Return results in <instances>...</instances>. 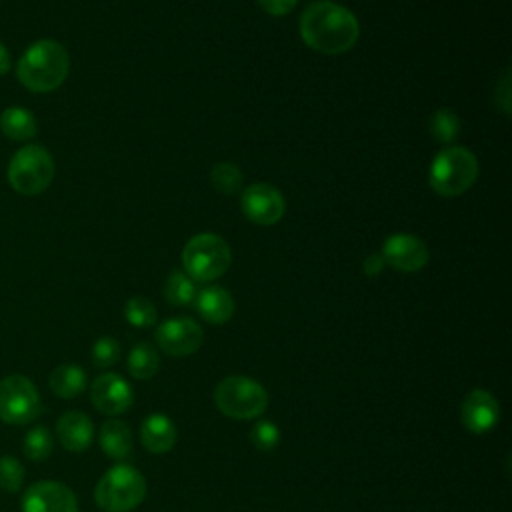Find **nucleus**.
I'll return each instance as SVG.
<instances>
[{"mask_svg":"<svg viewBox=\"0 0 512 512\" xmlns=\"http://www.w3.org/2000/svg\"><path fill=\"white\" fill-rule=\"evenodd\" d=\"M360 34L356 16L336 2H316L300 16V36L316 52L342 54L350 50Z\"/></svg>","mask_w":512,"mask_h":512,"instance_id":"nucleus-1","label":"nucleus"},{"mask_svg":"<svg viewBox=\"0 0 512 512\" xmlns=\"http://www.w3.org/2000/svg\"><path fill=\"white\" fill-rule=\"evenodd\" d=\"M70 58L66 48L50 38L30 44L16 64L18 80L32 92H52L68 76Z\"/></svg>","mask_w":512,"mask_h":512,"instance_id":"nucleus-2","label":"nucleus"},{"mask_svg":"<svg viewBox=\"0 0 512 512\" xmlns=\"http://www.w3.org/2000/svg\"><path fill=\"white\" fill-rule=\"evenodd\" d=\"M146 498V480L130 464H116L104 472L94 488V500L104 512H130Z\"/></svg>","mask_w":512,"mask_h":512,"instance_id":"nucleus-3","label":"nucleus"},{"mask_svg":"<svg viewBox=\"0 0 512 512\" xmlns=\"http://www.w3.org/2000/svg\"><path fill=\"white\" fill-rule=\"evenodd\" d=\"M478 178L476 156L462 146H448L430 164V186L440 196H458Z\"/></svg>","mask_w":512,"mask_h":512,"instance_id":"nucleus-4","label":"nucleus"},{"mask_svg":"<svg viewBox=\"0 0 512 512\" xmlns=\"http://www.w3.org/2000/svg\"><path fill=\"white\" fill-rule=\"evenodd\" d=\"M232 262L228 242L212 232L192 236L182 250L184 272L196 282H210L220 278Z\"/></svg>","mask_w":512,"mask_h":512,"instance_id":"nucleus-5","label":"nucleus"},{"mask_svg":"<svg viewBox=\"0 0 512 512\" xmlns=\"http://www.w3.org/2000/svg\"><path fill=\"white\" fill-rule=\"evenodd\" d=\"M216 408L234 420H252L268 408V394L248 376H226L214 390Z\"/></svg>","mask_w":512,"mask_h":512,"instance_id":"nucleus-6","label":"nucleus"},{"mask_svg":"<svg viewBox=\"0 0 512 512\" xmlns=\"http://www.w3.org/2000/svg\"><path fill=\"white\" fill-rule=\"evenodd\" d=\"M54 160L44 146L28 144L14 152L8 164L10 186L24 196H34L44 192L54 178Z\"/></svg>","mask_w":512,"mask_h":512,"instance_id":"nucleus-7","label":"nucleus"},{"mask_svg":"<svg viewBox=\"0 0 512 512\" xmlns=\"http://www.w3.org/2000/svg\"><path fill=\"white\" fill-rule=\"evenodd\" d=\"M42 410L40 394L34 382L22 374H10L0 380V420L8 424H28Z\"/></svg>","mask_w":512,"mask_h":512,"instance_id":"nucleus-8","label":"nucleus"},{"mask_svg":"<svg viewBox=\"0 0 512 512\" xmlns=\"http://www.w3.org/2000/svg\"><path fill=\"white\" fill-rule=\"evenodd\" d=\"M240 208L248 220H252L260 226H270V224H276L284 216L286 202H284V196L280 194V190H276L274 186H270L266 182H258V184H250L242 190Z\"/></svg>","mask_w":512,"mask_h":512,"instance_id":"nucleus-9","label":"nucleus"},{"mask_svg":"<svg viewBox=\"0 0 512 512\" xmlns=\"http://www.w3.org/2000/svg\"><path fill=\"white\" fill-rule=\"evenodd\" d=\"M156 344L170 356H190L204 342V330L192 318H168L156 328Z\"/></svg>","mask_w":512,"mask_h":512,"instance_id":"nucleus-10","label":"nucleus"},{"mask_svg":"<svg viewBox=\"0 0 512 512\" xmlns=\"http://www.w3.org/2000/svg\"><path fill=\"white\" fill-rule=\"evenodd\" d=\"M22 512H78L76 494L62 482L40 480L26 488Z\"/></svg>","mask_w":512,"mask_h":512,"instance_id":"nucleus-11","label":"nucleus"},{"mask_svg":"<svg viewBox=\"0 0 512 512\" xmlns=\"http://www.w3.org/2000/svg\"><path fill=\"white\" fill-rule=\"evenodd\" d=\"M90 400L94 408L102 414L116 416L132 406V388L122 376L114 372H104L92 382Z\"/></svg>","mask_w":512,"mask_h":512,"instance_id":"nucleus-12","label":"nucleus"},{"mask_svg":"<svg viewBox=\"0 0 512 512\" xmlns=\"http://www.w3.org/2000/svg\"><path fill=\"white\" fill-rule=\"evenodd\" d=\"M384 264L402 270L416 272L426 266L430 254L426 244L412 234H392L382 246Z\"/></svg>","mask_w":512,"mask_h":512,"instance_id":"nucleus-13","label":"nucleus"},{"mask_svg":"<svg viewBox=\"0 0 512 512\" xmlns=\"http://www.w3.org/2000/svg\"><path fill=\"white\" fill-rule=\"evenodd\" d=\"M500 420V404L486 390H472L460 404V422L472 434L492 430Z\"/></svg>","mask_w":512,"mask_h":512,"instance_id":"nucleus-14","label":"nucleus"},{"mask_svg":"<svg viewBox=\"0 0 512 512\" xmlns=\"http://www.w3.org/2000/svg\"><path fill=\"white\" fill-rule=\"evenodd\" d=\"M56 436L68 452H84L94 440V424L84 412L70 410L58 418Z\"/></svg>","mask_w":512,"mask_h":512,"instance_id":"nucleus-15","label":"nucleus"},{"mask_svg":"<svg viewBox=\"0 0 512 512\" xmlns=\"http://www.w3.org/2000/svg\"><path fill=\"white\" fill-rule=\"evenodd\" d=\"M176 438H178V432L174 422L162 412L148 414L140 426V440L144 448L152 454H164L172 450V446L176 444Z\"/></svg>","mask_w":512,"mask_h":512,"instance_id":"nucleus-16","label":"nucleus"},{"mask_svg":"<svg viewBox=\"0 0 512 512\" xmlns=\"http://www.w3.org/2000/svg\"><path fill=\"white\" fill-rule=\"evenodd\" d=\"M196 308L210 324H224L234 314V298L222 286H208L196 294Z\"/></svg>","mask_w":512,"mask_h":512,"instance_id":"nucleus-17","label":"nucleus"},{"mask_svg":"<svg viewBox=\"0 0 512 512\" xmlns=\"http://www.w3.org/2000/svg\"><path fill=\"white\" fill-rule=\"evenodd\" d=\"M98 442H100L102 452L108 458L122 460L132 450V430L126 422L110 418L102 424V428L98 432Z\"/></svg>","mask_w":512,"mask_h":512,"instance_id":"nucleus-18","label":"nucleus"},{"mask_svg":"<svg viewBox=\"0 0 512 512\" xmlns=\"http://www.w3.org/2000/svg\"><path fill=\"white\" fill-rule=\"evenodd\" d=\"M0 130L10 140H30L36 136V118L30 110L20 106H10L0 114Z\"/></svg>","mask_w":512,"mask_h":512,"instance_id":"nucleus-19","label":"nucleus"},{"mask_svg":"<svg viewBox=\"0 0 512 512\" xmlns=\"http://www.w3.org/2000/svg\"><path fill=\"white\" fill-rule=\"evenodd\" d=\"M48 382L58 398H74L86 388V372L78 364H60L50 372Z\"/></svg>","mask_w":512,"mask_h":512,"instance_id":"nucleus-20","label":"nucleus"},{"mask_svg":"<svg viewBox=\"0 0 512 512\" xmlns=\"http://www.w3.org/2000/svg\"><path fill=\"white\" fill-rule=\"evenodd\" d=\"M158 370H160V356L152 344L140 342L130 350L128 372L136 380H150L152 376H156Z\"/></svg>","mask_w":512,"mask_h":512,"instance_id":"nucleus-21","label":"nucleus"},{"mask_svg":"<svg viewBox=\"0 0 512 512\" xmlns=\"http://www.w3.org/2000/svg\"><path fill=\"white\" fill-rule=\"evenodd\" d=\"M164 294L172 306H190L196 300V286L186 272L174 270L166 280Z\"/></svg>","mask_w":512,"mask_h":512,"instance_id":"nucleus-22","label":"nucleus"},{"mask_svg":"<svg viewBox=\"0 0 512 512\" xmlns=\"http://www.w3.org/2000/svg\"><path fill=\"white\" fill-rule=\"evenodd\" d=\"M54 438L46 426H34L22 438V452L28 460H44L52 454Z\"/></svg>","mask_w":512,"mask_h":512,"instance_id":"nucleus-23","label":"nucleus"},{"mask_svg":"<svg viewBox=\"0 0 512 512\" xmlns=\"http://www.w3.org/2000/svg\"><path fill=\"white\" fill-rule=\"evenodd\" d=\"M458 132H460V120L452 110L440 108L432 114L430 134L434 136V140H438L442 144H450L452 140H456Z\"/></svg>","mask_w":512,"mask_h":512,"instance_id":"nucleus-24","label":"nucleus"},{"mask_svg":"<svg viewBox=\"0 0 512 512\" xmlns=\"http://www.w3.org/2000/svg\"><path fill=\"white\" fill-rule=\"evenodd\" d=\"M124 316L136 328H150V326L156 324L158 312H156V306L148 298L134 296V298H130L126 302Z\"/></svg>","mask_w":512,"mask_h":512,"instance_id":"nucleus-25","label":"nucleus"},{"mask_svg":"<svg viewBox=\"0 0 512 512\" xmlns=\"http://www.w3.org/2000/svg\"><path fill=\"white\" fill-rule=\"evenodd\" d=\"M210 182L212 186L222 194H234L242 188V172L236 164L230 162H218L210 170Z\"/></svg>","mask_w":512,"mask_h":512,"instance_id":"nucleus-26","label":"nucleus"},{"mask_svg":"<svg viewBox=\"0 0 512 512\" xmlns=\"http://www.w3.org/2000/svg\"><path fill=\"white\" fill-rule=\"evenodd\" d=\"M250 442L260 452H272L280 444V428L270 420H260L250 430Z\"/></svg>","mask_w":512,"mask_h":512,"instance_id":"nucleus-27","label":"nucleus"},{"mask_svg":"<svg viewBox=\"0 0 512 512\" xmlns=\"http://www.w3.org/2000/svg\"><path fill=\"white\" fill-rule=\"evenodd\" d=\"M24 482V466L14 456H0V490L18 492Z\"/></svg>","mask_w":512,"mask_h":512,"instance_id":"nucleus-28","label":"nucleus"},{"mask_svg":"<svg viewBox=\"0 0 512 512\" xmlns=\"http://www.w3.org/2000/svg\"><path fill=\"white\" fill-rule=\"evenodd\" d=\"M120 358V344L110 336H102L92 346V364L98 368H108Z\"/></svg>","mask_w":512,"mask_h":512,"instance_id":"nucleus-29","label":"nucleus"},{"mask_svg":"<svg viewBox=\"0 0 512 512\" xmlns=\"http://www.w3.org/2000/svg\"><path fill=\"white\" fill-rule=\"evenodd\" d=\"M298 0H258V4L268 12V14H274V16H282V14H288L294 6H296Z\"/></svg>","mask_w":512,"mask_h":512,"instance_id":"nucleus-30","label":"nucleus"},{"mask_svg":"<svg viewBox=\"0 0 512 512\" xmlns=\"http://www.w3.org/2000/svg\"><path fill=\"white\" fill-rule=\"evenodd\" d=\"M496 102L506 114H510V74L506 72L496 88Z\"/></svg>","mask_w":512,"mask_h":512,"instance_id":"nucleus-31","label":"nucleus"},{"mask_svg":"<svg viewBox=\"0 0 512 512\" xmlns=\"http://www.w3.org/2000/svg\"><path fill=\"white\" fill-rule=\"evenodd\" d=\"M382 268H384V258H382V254H372V256H368V258L364 260V272H366L368 276H378V274L382 272Z\"/></svg>","mask_w":512,"mask_h":512,"instance_id":"nucleus-32","label":"nucleus"},{"mask_svg":"<svg viewBox=\"0 0 512 512\" xmlns=\"http://www.w3.org/2000/svg\"><path fill=\"white\" fill-rule=\"evenodd\" d=\"M10 70V52L8 48L0 42V76Z\"/></svg>","mask_w":512,"mask_h":512,"instance_id":"nucleus-33","label":"nucleus"}]
</instances>
